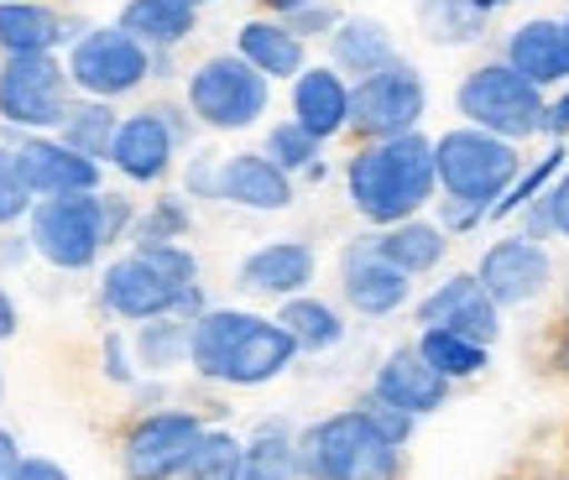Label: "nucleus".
I'll use <instances>...</instances> for the list:
<instances>
[{
	"label": "nucleus",
	"mask_w": 569,
	"mask_h": 480,
	"mask_svg": "<svg viewBox=\"0 0 569 480\" xmlns=\"http://www.w3.org/2000/svg\"><path fill=\"white\" fill-rule=\"evenodd\" d=\"M346 193H350V209L371 230H387L397 220H418L439 199L433 141L423 131L387 137V141H361L356 157L346 162Z\"/></svg>",
	"instance_id": "obj_1"
},
{
	"label": "nucleus",
	"mask_w": 569,
	"mask_h": 480,
	"mask_svg": "<svg viewBox=\"0 0 569 480\" xmlns=\"http://www.w3.org/2000/svg\"><path fill=\"white\" fill-rule=\"evenodd\" d=\"M298 480H402V449L387 444L361 408L298 429Z\"/></svg>",
	"instance_id": "obj_2"
},
{
	"label": "nucleus",
	"mask_w": 569,
	"mask_h": 480,
	"mask_svg": "<svg viewBox=\"0 0 569 480\" xmlns=\"http://www.w3.org/2000/svg\"><path fill=\"white\" fill-rule=\"evenodd\" d=\"M518 172H522V147L491 137V131L455 126V131H439V141H433L439 193L445 199H466V204L486 209V214H491L501 193L518 183Z\"/></svg>",
	"instance_id": "obj_3"
},
{
	"label": "nucleus",
	"mask_w": 569,
	"mask_h": 480,
	"mask_svg": "<svg viewBox=\"0 0 569 480\" xmlns=\"http://www.w3.org/2000/svg\"><path fill=\"white\" fill-rule=\"evenodd\" d=\"M73 104L69 69L58 52H17L0 58V131L52 137Z\"/></svg>",
	"instance_id": "obj_4"
},
{
	"label": "nucleus",
	"mask_w": 569,
	"mask_h": 480,
	"mask_svg": "<svg viewBox=\"0 0 569 480\" xmlns=\"http://www.w3.org/2000/svg\"><path fill=\"white\" fill-rule=\"evenodd\" d=\"M183 104L199 131H251L272 104V84L236 52H209L199 69H189Z\"/></svg>",
	"instance_id": "obj_5"
},
{
	"label": "nucleus",
	"mask_w": 569,
	"mask_h": 480,
	"mask_svg": "<svg viewBox=\"0 0 569 480\" xmlns=\"http://www.w3.org/2000/svg\"><path fill=\"white\" fill-rule=\"evenodd\" d=\"M455 110L466 116V126L491 131V137L522 147L528 137L543 131V89H533L518 69L507 63H481L470 69L455 89Z\"/></svg>",
	"instance_id": "obj_6"
},
{
	"label": "nucleus",
	"mask_w": 569,
	"mask_h": 480,
	"mask_svg": "<svg viewBox=\"0 0 569 480\" xmlns=\"http://www.w3.org/2000/svg\"><path fill=\"white\" fill-rule=\"evenodd\" d=\"M429 116V84L408 58H392L387 69L366 73L350 84V126L356 141H387L418 131Z\"/></svg>",
	"instance_id": "obj_7"
},
{
	"label": "nucleus",
	"mask_w": 569,
	"mask_h": 480,
	"mask_svg": "<svg viewBox=\"0 0 569 480\" xmlns=\"http://www.w3.org/2000/svg\"><path fill=\"white\" fill-rule=\"evenodd\" d=\"M94 193L37 199V204L27 209L32 257H42L48 267H58V272H89V267H100L104 236H100V199H94Z\"/></svg>",
	"instance_id": "obj_8"
},
{
	"label": "nucleus",
	"mask_w": 569,
	"mask_h": 480,
	"mask_svg": "<svg viewBox=\"0 0 569 480\" xmlns=\"http://www.w3.org/2000/svg\"><path fill=\"white\" fill-rule=\"evenodd\" d=\"M63 69H69L73 94L84 100H126L152 79V52L131 42V37L110 21V27H89L69 52H63Z\"/></svg>",
	"instance_id": "obj_9"
},
{
	"label": "nucleus",
	"mask_w": 569,
	"mask_h": 480,
	"mask_svg": "<svg viewBox=\"0 0 569 480\" xmlns=\"http://www.w3.org/2000/svg\"><path fill=\"white\" fill-rule=\"evenodd\" d=\"M209 423L193 408H157L137 412L121 433V476L126 480H178L183 460L193 454Z\"/></svg>",
	"instance_id": "obj_10"
},
{
	"label": "nucleus",
	"mask_w": 569,
	"mask_h": 480,
	"mask_svg": "<svg viewBox=\"0 0 569 480\" xmlns=\"http://www.w3.org/2000/svg\"><path fill=\"white\" fill-rule=\"evenodd\" d=\"M476 282L497 309H528L553 288V257L543 251V240L501 236L481 251Z\"/></svg>",
	"instance_id": "obj_11"
},
{
	"label": "nucleus",
	"mask_w": 569,
	"mask_h": 480,
	"mask_svg": "<svg viewBox=\"0 0 569 480\" xmlns=\"http://www.w3.org/2000/svg\"><path fill=\"white\" fill-rule=\"evenodd\" d=\"M0 141L17 152V168L27 178L32 199H63V193H94L104 183V162H89L58 137H17L0 131Z\"/></svg>",
	"instance_id": "obj_12"
},
{
	"label": "nucleus",
	"mask_w": 569,
	"mask_h": 480,
	"mask_svg": "<svg viewBox=\"0 0 569 480\" xmlns=\"http://www.w3.org/2000/svg\"><path fill=\"white\" fill-rule=\"evenodd\" d=\"M340 298L361 319H392L413 303V277L371 251V236H356L340 251Z\"/></svg>",
	"instance_id": "obj_13"
},
{
	"label": "nucleus",
	"mask_w": 569,
	"mask_h": 480,
	"mask_svg": "<svg viewBox=\"0 0 569 480\" xmlns=\"http://www.w3.org/2000/svg\"><path fill=\"white\" fill-rule=\"evenodd\" d=\"M418 329H449V334H466L476 344H497L501 334V309L481 292L476 272H449L445 282H433V292L418 298Z\"/></svg>",
	"instance_id": "obj_14"
},
{
	"label": "nucleus",
	"mask_w": 569,
	"mask_h": 480,
	"mask_svg": "<svg viewBox=\"0 0 569 480\" xmlns=\"http://www.w3.org/2000/svg\"><path fill=\"white\" fill-rule=\"evenodd\" d=\"M104 162L121 172L126 183H137V189H157L178 162V141L168 137V126L157 116V104L137 110V116H121L116 126V137H110V152Z\"/></svg>",
	"instance_id": "obj_15"
},
{
	"label": "nucleus",
	"mask_w": 569,
	"mask_h": 480,
	"mask_svg": "<svg viewBox=\"0 0 569 480\" xmlns=\"http://www.w3.org/2000/svg\"><path fill=\"white\" fill-rule=\"evenodd\" d=\"M173 298H178V288L162 282V272L141 251L116 257L100 277V309L110 319H121V324H147L157 313H173Z\"/></svg>",
	"instance_id": "obj_16"
},
{
	"label": "nucleus",
	"mask_w": 569,
	"mask_h": 480,
	"mask_svg": "<svg viewBox=\"0 0 569 480\" xmlns=\"http://www.w3.org/2000/svg\"><path fill=\"white\" fill-rule=\"evenodd\" d=\"M298 199V178L277 168L261 152H230L220 157V183H214V204H236L251 214H282Z\"/></svg>",
	"instance_id": "obj_17"
},
{
	"label": "nucleus",
	"mask_w": 569,
	"mask_h": 480,
	"mask_svg": "<svg viewBox=\"0 0 569 480\" xmlns=\"http://www.w3.org/2000/svg\"><path fill=\"white\" fill-rule=\"evenodd\" d=\"M313 272H319V251H313L309 240H267L257 246L251 257L236 267V288L251 292V298H298V292L313 288Z\"/></svg>",
	"instance_id": "obj_18"
},
{
	"label": "nucleus",
	"mask_w": 569,
	"mask_h": 480,
	"mask_svg": "<svg viewBox=\"0 0 569 480\" xmlns=\"http://www.w3.org/2000/svg\"><path fill=\"white\" fill-rule=\"evenodd\" d=\"M377 402H387V408H402L413 412V418H429V412H439L449 402V381L433 371L429 360L418 356L413 344H402V350H392V356L377 366V377H371V392Z\"/></svg>",
	"instance_id": "obj_19"
},
{
	"label": "nucleus",
	"mask_w": 569,
	"mask_h": 480,
	"mask_svg": "<svg viewBox=\"0 0 569 480\" xmlns=\"http://www.w3.org/2000/svg\"><path fill=\"white\" fill-rule=\"evenodd\" d=\"M288 104H293V126H303L319 147L335 137H346L350 126V79L329 69V63H309V69L293 79L288 89Z\"/></svg>",
	"instance_id": "obj_20"
},
{
	"label": "nucleus",
	"mask_w": 569,
	"mask_h": 480,
	"mask_svg": "<svg viewBox=\"0 0 569 480\" xmlns=\"http://www.w3.org/2000/svg\"><path fill=\"white\" fill-rule=\"evenodd\" d=\"M293 360H298V344L288 340V329L277 319H267V313H257V324L246 329L236 340V350L224 356L220 387H267V381L288 377Z\"/></svg>",
	"instance_id": "obj_21"
},
{
	"label": "nucleus",
	"mask_w": 569,
	"mask_h": 480,
	"mask_svg": "<svg viewBox=\"0 0 569 480\" xmlns=\"http://www.w3.org/2000/svg\"><path fill=\"white\" fill-rule=\"evenodd\" d=\"M507 69H518L522 79L533 89H553L569 79V37H565V21L553 17H533L522 21L518 32L507 37Z\"/></svg>",
	"instance_id": "obj_22"
},
{
	"label": "nucleus",
	"mask_w": 569,
	"mask_h": 480,
	"mask_svg": "<svg viewBox=\"0 0 569 480\" xmlns=\"http://www.w3.org/2000/svg\"><path fill=\"white\" fill-rule=\"evenodd\" d=\"M236 58H246L267 84H282V79L293 84L298 73L309 69V42H298L277 17H251L236 32Z\"/></svg>",
	"instance_id": "obj_23"
},
{
	"label": "nucleus",
	"mask_w": 569,
	"mask_h": 480,
	"mask_svg": "<svg viewBox=\"0 0 569 480\" xmlns=\"http://www.w3.org/2000/svg\"><path fill=\"white\" fill-rule=\"evenodd\" d=\"M325 42H329V69L340 73V79H350V84L366 79V73L387 69L397 58L392 32H387V21H377V17H340Z\"/></svg>",
	"instance_id": "obj_24"
},
{
	"label": "nucleus",
	"mask_w": 569,
	"mask_h": 480,
	"mask_svg": "<svg viewBox=\"0 0 569 480\" xmlns=\"http://www.w3.org/2000/svg\"><path fill=\"white\" fill-rule=\"evenodd\" d=\"M116 27L147 52H178L199 32V11L183 0H126Z\"/></svg>",
	"instance_id": "obj_25"
},
{
	"label": "nucleus",
	"mask_w": 569,
	"mask_h": 480,
	"mask_svg": "<svg viewBox=\"0 0 569 480\" xmlns=\"http://www.w3.org/2000/svg\"><path fill=\"white\" fill-rule=\"evenodd\" d=\"M371 251H377L381 261H392L397 272L429 277V272H439V261L449 257V236L433 220L418 214V220H397V224H387V230H371Z\"/></svg>",
	"instance_id": "obj_26"
},
{
	"label": "nucleus",
	"mask_w": 569,
	"mask_h": 480,
	"mask_svg": "<svg viewBox=\"0 0 569 480\" xmlns=\"http://www.w3.org/2000/svg\"><path fill=\"white\" fill-rule=\"evenodd\" d=\"M63 48V11L48 0H0V58Z\"/></svg>",
	"instance_id": "obj_27"
},
{
	"label": "nucleus",
	"mask_w": 569,
	"mask_h": 480,
	"mask_svg": "<svg viewBox=\"0 0 569 480\" xmlns=\"http://www.w3.org/2000/svg\"><path fill=\"white\" fill-rule=\"evenodd\" d=\"M277 324L288 329V340L298 344V356H329L335 344H346V313L313 298V292H298V298H282L277 303Z\"/></svg>",
	"instance_id": "obj_28"
},
{
	"label": "nucleus",
	"mask_w": 569,
	"mask_h": 480,
	"mask_svg": "<svg viewBox=\"0 0 569 480\" xmlns=\"http://www.w3.org/2000/svg\"><path fill=\"white\" fill-rule=\"evenodd\" d=\"M241 480H298V429L288 418H261L241 439Z\"/></svg>",
	"instance_id": "obj_29"
},
{
	"label": "nucleus",
	"mask_w": 569,
	"mask_h": 480,
	"mask_svg": "<svg viewBox=\"0 0 569 480\" xmlns=\"http://www.w3.org/2000/svg\"><path fill=\"white\" fill-rule=\"evenodd\" d=\"M131 356L141 377H173L178 366H189V324L173 313H157L131 329Z\"/></svg>",
	"instance_id": "obj_30"
},
{
	"label": "nucleus",
	"mask_w": 569,
	"mask_h": 480,
	"mask_svg": "<svg viewBox=\"0 0 569 480\" xmlns=\"http://www.w3.org/2000/svg\"><path fill=\"white\" fill-rule=\"evenodd\" d=\"M116 126H121V110L110 100H84V94H73L69 116H63V126H58L52 137L63 141V147H73L79 157H89V162H104Z\"/></svg>",
	"instance_id": "obj_31"
},
{
	"label": "nucleus",
	"mask_w": 569,
	"mask_h": 480,
	"mask_svg": "<svg viewBox=\"0 0 569 480\" xmlns=\"http://www.w3.org/2000/svg\"><path fill=\"white\" fill-rule=\"evenodd\" d=\"M413 350L429 360V366L449 381V387H455V381L481 377L486 366H491V350H486V344L466 340V334H449V329H418Z\"/></svg>",
	"instance_id": "obj_32"
},
{
	"label": "nucleus",
	"mask_w": 569,
	"mask_h": 480,
	"mask_svg": "<svg viewBox=\"0 0 569 480\" xmlns=\"http://www.w3.org/2000/svg\"><path fill=\"white\" fill-rule=\"evenodd\" d=\"M413 11L433 48H470L486 37V17L470 0H413Z\"/></svg>",
	"instance_id": "obj_33"
},
{
	"label": "nucleus",
	"mask_w": 569,
	"mask_h": 480,
	"mask_svg": "<svg viewBox=\"0 0 569 480\" xmlns=\"http://www.w3.org/2000/svg\"><path fill=\"white\" fill-rule=\"evenodd\" d=\"M193 236V199L183 193H157L147 209H137L131 224V246H162V240H189Z\"/></svg>",
	"instance_id": "obj_34"
},
{
	"label": "nucleus",
	"mask_w": 569,
	"mask_h": 480,
	"mask_svg": "<svg viewBox=\"0 0 569 480\" xmlns=\"http://www.w3.org/2000/svg\"><path fill=\"white\" fill-rule=\"evenodd\" d=\"M178 480H241V433L204 429L183 470H178Z\"/></svg>",
	"instance_id": "obj_35"
},
{
	"label": "nucleus",
	"mask_w": 569,
	"mask_h": 480,
	"mask_svg": "<svg viewBox=\"0 0 569 480\" xmlns=\"http://www.w3.org/2000/svg\"><path fill=\"white\" fill-rule=\"evenodd\" d=\"M565 157H569V147L565 141H553L549 152L538 157L533 168H522L518 172V183H512V189L501 193L497 204H491V214H486V220H518V209H528L538 199V193L549 189L553 178H559V172H565Z\"/></svg>",
	"instance_id": "obj_36"
},
{
	"label": "nucleus",
	"mask_w": 569,
	"mask_h": 480,
	"mask_svg": "<svg viewBox=\"0 0 569 480\" xmlns=\"http://www.w3.org/2000/svg\"><path fill=\"white\" fill-rule=\"evenodd\" d=\"M319 152H325V147H319L303 126H293V120H277L272 131H267V141H261V157H272L288 178H303V172L319 162Z\"/></svg>",
	"instance_id": "obj_37"
},
{
	"label": "nucleus",
	"mask_w": 569,
	"mask_h": 480,
	"mask_svg": "<svg viewBox=\"0 0 569 480\" xmlns=\"http://www.w3.org/2000/svg\"><path fill=\"white\" fill-rule=\"evenodd\" d=\"M32 189H27V178L17 168V152L0 141V230H11V224L27 220V209H32Z\"/></svg>",
	"instance_id": "obj_38"
},
{
	"label": "nucleus",
	"mask_w": 569,
	"mask_h": 480,
	"mask_svg": "<svg viewBox=\"0 0 569 480\" xmlns=\"http://www.w3.org/2000/svg\"><path fill=\"white\" fill-rule=\"evenodd\" d=\"M131 251H141V257H147L157 272H162V282H173L178 292L199 282V257H193L183 240H162V246H131Z\"/></svg>",
	"instance_id": "obj_39"
},
{
	"label": "nucleus",
	"mask_w": 569,
	"mask_h": 480,
	"mask_svg": "<svg viewBox=\"0 0 569 480\" xmlns=\"http://www.w3.org/2000/svg\"><path fill=\"white\" fill-rule=\"evenodd\" d=\"M100 236H104V251L110 246H126L131 240V224H137V199L131 193H116V189H100Z\"/></svg>",
	"instance_id": "obj_40"
},
{
	"label": "nucleus",
	"mask_w": 569,
	"mask_h": 480,
	"mask_svg": "<svg viewBox=\"0 0 569 480\" xmlns=\"http://www.w3.org/2000/svg\"><path fill=\"white\" fill-rule=\"evenodd\" d=\"M356 408H361V418H366V423H371V429L381 433V439H387V444L408 449V439H413V429H418V418H413V412L387 408V402H377V397H361Z\"/></svg>",
	"instance_id": "obj_41"
},
{
	"label": "nucleus",
	"mask_w": 569,
	"mask_h": 480,
	"mask_svg": "<svg viewBox=\"0 0 569 480\" xmlns=\"http://www.w3.org/2000/svg\"><path fill=\"white\" fill-rule=\"evenodd\" d=\"M100 371L104 381H116V387H137L141 371H137V356H131V340H126L121 329H104V340H100Z\"/></svg>",
	"instance_id": "obj_42"
},
{
	"label": "nucleus",
	"mask_w": 569,
	"mask_h": 480,
	"mask_svg": "<svg viewBox=\"0 0 569 480\" xmlns=\"http://www.w3.org/2000/svg\"><path fill=\"white\" fill-rule=\"evenodd\" d=\"M335 21H340L335 0H319V6H303V11H293V17H282V27H288L298 42H309V37H329V32H335Z\"/></svg>",
	"instance_id": "obj_43"
},
{
	"label": "nucleus",
	"mask_w": 569,
	"mask_h": 480,
	"mask_svg": "<svg viewBox=\"0 0 569 480\" xmlns=\"http://www.w3.org/2000/svg\"><path fill=\"white\" fill-rule=\"evenodd\" d=\"M214 183H220V157L193 152L183 168V199H214Z\"/></svg>",
	"instance_id": "obj_44"
},
{
	"label": "nucleus",
	"mask_w": 569,
	"mask_h": 480,
	"mask_svg": "<svg viewBox=\"0 0 569 480\" xmlns=\"http://www.w3.org/2000/svg\"><path fill=\"white\" fill-rule=\"evenodd\" d=\"M439 204V230H445L449 240L455 236H470V230H481L486 224V209H476V204H466V199H433Z\"/></svg>",
	"instance_id": "obj_45"
},
{
	"label": "nucleus",
	"mask_w": 569,
	"mask_h": 480,
	"mask_svg": "<svg viewBox=\"0 0 569 480\" xmlns=\"http://www.w3.org/2000/svg\"><path fill=\"white\" fill-rule=\"evenodd\" d=\"M543 209H549V230L553 240H569V168L543 189Z\"/></svg>",
	"instance_id": "obj_46"
},
{
	"label": "nucleus",
	"mask_w": 569,
	"mask_h": 480,
	"mask_svg": "<svg viewBox=\"0 0 569 480\" xmlns=\"http://www.w3.org/2000/svg\"><path fill=\"white\" fill-rule=\"evenodd\" d=\"M157 116H162V126H168V137L178 141V152H189L193 137H199V120L189 116V104H157Z\"/></svg>",
	"instance_id": "obj_47"
},
{
	"label": "nucleus",
	"mask_w": 569,
	"mask_h": 480,
	"mask_svg": "<svg viewBox=\"0 0 569 480\" xmlns=\"http://www.w3.org/2000/svg\"><path fill=\"white\" fill-rule=\"evenodd\" d=\"M11 480H73L69 470L58 460H42V454H21L17 470H11Z\"/></svg>",
	"instance_id": "obj_48"
},
{
	"label": "nucleus",
	"mask_w": 569,
	"mask_h": 480,
	"mask_svg": "<svg viewBox=\"0 0 569 480\" xmlns=\"http://www.w3.org/2000/svg\"><path fill=\"white\" fill-rule=\"evenodd\" d=\"M543 137H553V141L569 137V84H565V94L543 100Z\"/></svg>",
	"instance_id": "obj_49"
},
{
	"label": "nucleus",
	"mask_w": 569,
	"mask_h": 480,
	"mask_svg": "<svg viewBox=\"0 0 569 480\" xmlns=\"http://www.w3.org/2000/svg\"><path fill=\"white\" fill-rule=\"evenodd\" d=\"M209 309V292H204V282H193V288H183L173 298V319H183V324H193L199 313Z\"/></svg>",
	"instance_id": "obj_50"
},
{
	"label": "nucleus",
	"mask_w": 569,
	"mask_h": 480,
	"mask_svg": "<svg viewBox=\"0 0 569 480\" xmlns=\"http://www.w3.org/2000/svg\"><path fill=\"white\" fill-rule=\"evenodd\" d=\"M131 402H137L141 412L168 408V387H162V377H152V381H137V387H131Z\"/></svg>",
	"instance_id": "obj_51"
},
{
	"label": "nucleus",
	"mask_w": 569,
	"mask_h": 480,
	"mask_svg": "<svg viewBox=\"0 0 569 480\" xmlns=\"http://www.w3.org/2000/svg\"><path fill=\"white\" fill-rule=\"evenodd\" d=\"M17 460H21V439L11 429H0V480H11Z\"/></svg>",
	"instance_id": "obj_52"
},
{
	"label": "nucleus",
	"mask_w": 569,
	"mask_h": 480,
	"mask_svg": "<svg viewBox=\"0 0 569 480\" xmlns=\"http://www.w3.org/2000/svg\"><path fill=\"white\" fill-rule=\"evenodd\" d=\"M17 329H21V309H17V298H11V292L0 288V340H11Z\"/></svg>",
	"instance_id": "obj_53"
},
{
	"label": "nucleus",
	"mask_w": 569,
	"mask_h": 480,
	"mask_svg": "<svg viewBox=\"0 0 569 480\" xmlns=\"http://www.w3.org/2000/svg\"><path fill=\"white\" fill-rule=\"evenodd\" d=\"M27 257H32V240H27V236H6V240H0V261H6V267H21Z\"/></svg>",
	"instance_id": "obj_54"
},
{
	"label": "nucleus",
	"mask_w": 569,
	"mask_h": 480,
	"mask_svg": "<svg viewBox=\"0 0 569 480\" xmlns=\"http://www.w3.org/2000/svg\"><path fill=\"white\" fill-rule=\"evenodd\" d=\"M303 6H319V0H261V11H267V17H293V11H303Z\"/></svg>",
	"instance_id": "obj_55"
},
{
	"label": "nucleus",
	"mask_w": 569,
	"mask_h": 480,
	"mask_svg": "<svg viewBox=\"0 0 569 480\" xmlns=\"http://www.w3.org/2000/svg\"><path fill=\"white\" fill-rule=\"evenodd\" d=\"M178 63H173V52H152V79H173Z\"/></svg>",
	"instance_id": "obj_56"
},
{
	"label": "nucleus",
	"mask_w": 569,
	"mask_h": 480,
	"mask_svg": "<svg viewBox=\"0 0 569 480\" xmlns=\"http://www.w3.org/2000/svg\"><path fill=\"white\" fill-rule=\"evenodd\" d=\"M470 6H476V11H481V17L491 21V17H497V11H501V6H512V0H470Z\"/></svg>",
	"instance_id": "obj_57"
},
{
	"label": "nucleus",
	"mask_w": 569,
	"mask_h": 480,
	"mask_svg": "<svg viewBox=\"0 0 569 480\" xmlns=\"http://www.w3.org/2000/svg\"><path fill=\"white\" fill-rule=\"evenodd\" d=\"M553 360H559V371H569V329H565V340H559V350H553Z\"/></svg>",
	"instance_id": "obj_58"
},
{
	"label": "nucleus",
	"mask_w": 569,
	"mask_h": 480,
	"mask_svg": "<svg viewBox=\"0 0 569 480\" xmlns=\"http://www.w3.org/2000/svg\"><path fill=\"white\" fill-rule=\"evenodd\" d=\"M183 6H193V11H199V6H209V0H183Z\"/></svg>",
	"instance_id": "obj_59"
},
{
	"label": "nucleus",
	"mask_w": 569,
	"mask_h": 480,
	"mask_svg": "<svg viewBox=\"0 0 569 480\" xmlns=\"http://www.w3.org/2000/svg\"><path fill=\"white\" fill-rule=\"evenodd\" d=\"M565 313H569V282H565Z\"/></svg>",
	"instance_id": "obj_60"
},
{
	"label": "nucleus",
	"mask_w": 569,
	"mask_h": 480,
	"mask_svg": "<svg viewBox=\"0 0 569 480\" xmlns=\"http://www.w3.org/2000/svg\"><path fill=\"white\" fill-rule=\"evenodd\" d=\"M0 397H6V377H0Z\"/></svg>",
	"instance_id": "obj_61"
},
{
	"label": "nucleus",
	"mask_w": 569,
	"mask_h": 480,
	"mask_svg": "<svg viewBox=\"0 0 569 480\" xmlns=\"http://www.w3.org/2000/svg\"><path fill=\"white\" fill-rule=\"evenodd\" d=\"M565 37H569V17H565Z\"/></svg>",
	"instance_id": "obj_62"
}]
</instances>
